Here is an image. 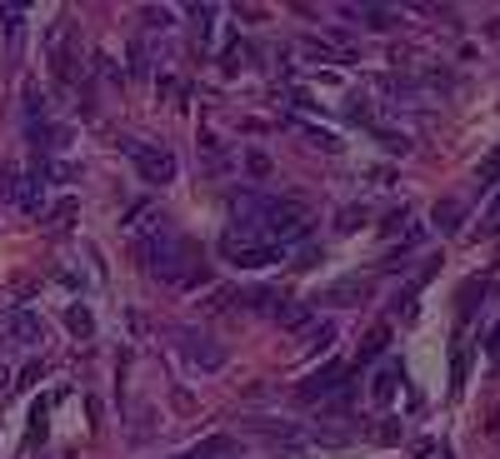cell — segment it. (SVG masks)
Returning a JSON list of instances; mask_svg holds the SVG:
<instances>
[{"label":"cell","instance_id":"cell-22","mask_svg":"<svg viewBox=\"0 0 500 459\" xmlns=\"http://www.w3.org/2000/svg\"><path fill=\"white\" fill-rule=\"evenodd\" d=\"M486 344H490V354H495V364H500V325H495V335H490Z\"/></svg>","mask_w":500,"mask_h":459},{"label":"cell","instance_id":"cell-5","mask_svg":"<svg viewBox=\"0 0 500 459\" xmlns=\"http://www.w3.org/2000/svg\"><path fill=\"white\" fill-rule=\"evenodd\" d=\"M401 364H381V370H375V385H370V399H375V405H391V399H395V390H401Z\"/></svg>","mask_w":500,"mask_h":459},{"label":"cell","instance_id":"cell-11","mask_svg":"<svg viewBox=\"0 0 500 459\" xmlns=\"http://www.w3.org/2000/svg\"><path fill=\"white\" fill-rule=\"evenodd\" d=\"M255 435H265V439H301V429L295 425H285V419H255Z\"/></svg>","mask_w":500,"mask_h":459},{"label":"cell","instance_id":"cell-7","mask_svg":"<svg viewBox=\"0 0 500 459\" xmlns=\"http://www.w3.org/2000/svg\"><path fill=\"white\" fill-rule=\"evenodd\" d=\"M190 459H236V439L230 435H210L190 449Z\"/></svg>","mask_w":500,"mask_h":459},{"label":"cell","instance_id":"cell-8","mask_svg":"<svg viewBox=\"0 0 500 459\" xmlns=\"http://www.w3.org/2000/svg\"><path fill=\"white\" fill-rule=\"evenodd\" d=\"M385 344H391V325H375V330H370L366 335V344H360V354H356V370H360V364H370V360H375V354H385Z\"/></svg>","mask_w":500,"mask_h":459},{"label":"cell","instance_id":"cell-9","mask_svg":"<svg viewBox=\"0 0 500 459\" xmlns=\"http://www.w3.org/2000/svg\"><path fill=\"white\" fill-rule=\"evenodd\" d=\"M11 340H21V344H35V340H41V315H31V310L11 315Z\"/></svg>","mask_w":500,"mask_h":459},{"label":"cell","instance_id":"cell-15","mask_svg":"<svg viewBox=\"0 0 500 459\" xmlns=\"http://www.w3.org/2000/svg\"><path fill=\"white\" fill-rule=\"evenodd\" d=\"M486 289L490 285H466V289H460V320H470V310H476V305H486Z\"/></svg>","mask_w":500,"mask_h":459},{"label":"cell","instance_id":"cell-12","mask_svg":"<svg viewBox=\"0 0 500 459\" xmlns=\"http://www.w3.org/2000/svg\"><path fill=\"white\" fill-rule=\"evenodd\" d=\"M21 25H25V5H0V35H5V41H15Z\"/></svg>","mask_w":500,"mask_h":459},{"label":"cell","instance_id":"cell-1","mask_svg":"<svg viewBox=\"0 0 500 459\" xmlns=\"http://www.w3.org/2000/svg\"><path fill=\"white\" fill-rule=\"evenodd\" d=\"M220 250H226V260L240 270H261V265H271V260H281V245H265V240L245 235V230H226V235H220Z\"/></svg>","mask_w":500,"mask_h":459},{"label":"cell","instance_id":"cell-2","mask_svg":"<svg viewBox=\"0 0 500 459\" xmlns=\"http://www.w3.org/2000/svg\"><path fill=\"white\" fill-rule=\"evenodd\" d=\"M131 161H135V170H141L145 185H171L175 175H181L175 150H165V145H131Z\"/></svg>","mask_w":500,"mask_h":459},{"label":"cell","instance_id":"cell-10","mask_svg":"<svg viewBox=\"0 0 500 459\" xmlns=\"http://www.w3.org/2000/svg\"><path fill=\"white\" fill-rule=\"evenodd\" d=\"M66 325L80 335V340H90V335H96V315H90L86 305H70V310H66Z\"/></svg>","mask_w":500,"mask_h":459},{"label":"cell","instance_id":"cell-3","mask_svg":"<svg viewBox=\"0 0 500 459\" xmlns=\"http://www.w3.org/2000/svg\"><path fill=\"white\" fill-rule=\"evenodd\" d=\"M175 344L185 350V360L196 364V370H206V374H216L220 364H226V350H220L210 335H200V330H175Z\"/></svg>","mask_w":500,"mask_h":459},{"label":"cell","instance_id":"cell-20","mask_svg":"<svg viewBox=\"0 0 500 459\" xmlns=\"http://www.w3.org/2000/svg\"><path fill=\"white\" fill-rule=\"evenodd\" d=\"M360 215H366V210H356V205H350V210H340L336 230H356V225H360Z\"/></svg>","mask_w":500,"mask_h":459},{"label":"cell","instance_id":"cell-4","mask_svg":"<svg viewBox=\"0 0 500 459\" xmlns=\"http://www.w3.org/2000/svg\"><path fill=\"white\" fill-rule=\"evenodd\" d=\"M340 385H346V370H340V364H326V370H320L316 380H305V385L295 390V395H301L305 405H310V399H326V395H336Z\"/></svg>","mask_w":500,"mask_h":459},{"label":"cell","instance_id":"cell-14","mask_svg":"<svg viewBox=\"0 0 500 459\" xmlns=\"http://www.w3.org/2000/svg\"><path fill=\"white\" fill-rule=\"evenodd\" d=\"M336 344V320H320V325H310V344L305 350L316 354V350H330Z\"/></svg>","mask_w":500,"mask_h":459},{"label":"cell","instance_id":"cell-6","mask_svg":"<svg viewBox=\"0 0 500 459\" xmlns=\"http://www.w3.org/2000/svg\"><path fill=\"white\" fill-rule=\"evenodd\" d=\"M275 325H281V330H305V325H310V310H305L301 299H281V305H275V315H271Z\"/></svg>","mask_w":500,"mask_h":459},{"label":"cell","instance_id":"cell-17","mask_svg":"<svg viewBox=\"0 0 500 459\" xmlns=\"http://www.w3.org/2000/svg\"><path fill=\"white\" fill-rule=\"evenodd\" d=\"M245 170L255 175V180H265V175H271V161H265L261 150H245Z\"/></svg>","mask_w":500,"mask_h":459},{"label":"cell","instance_id":"cell-13","mask_svg":"<svg viewBox=\"0 0 500 459\" xmlns=\"http://www.w3.org/2000/svg\"><path fill=\"white\" fill-rule=\"evenodd\" d=\"M435 230H460V200H440L435 205Z\"/></svg>","mask_w":500,"mask_h":459},{"label":"cell","instance_id":"cell-19","mask_svg":"<svg viewBox=\"0 0 500 459\" xmlns=\"http://www.w3.org/2000/svg\"><path fill=\"white\" fill-rule=\"evenodd\" d=\"M70 215H76V200H60V205H55L51 215H45V225H66Z\"/></svg>","mask_w":500,"mask_h":459},{"label":"cell","instance_id":"cell-18","mask_svg":"<svg viewBox=\"0 0 500 459\" xmlns=\"http://www.w3.org/2000/svg\"><path fill=\"white\" fill-rule=\"evenodd\" d=\"M141 15H145V25H151V31H155V25H161V31H165V25H171V21H175V15H171V11H165V5H145V11H141Z\"/></svg>","mask_w":500,"mask_h":459},{"label":"cell","instance_id":"cell-24","mask_svg":"<svg viewBox=\"0 0 500 459\" xmlns=\"http://www.w3.org/2000/svg\"><path fill=\"white\" fill-rule=\"evenodd\" d=\"M490 215H495V220H500V200H495V205H490Z\"/></svg>","mask_w":500,"mask_h":459},{"label":"cell","instance_id":"cell-23","mask_svg":"<svg viewBox=\"0 0 500 459\" xmlns=\"http://www.w3.org/2000/svg\"><path fill=\"white\" fill-rule=\"evenodd\" d=\"M5 374H11V370H5V364H0V390H5V385H11V380H5Z\"/></svg>","mask_w":500,"mask_h":459},{"label":"cell","instance_id":"cell-16","mask_svg":"<svg viewBox=\"0 0 500 459\" xmlns=\"http://www.w3.org/2000/svg\"><path fill=\"white\" fill-rule=\"evenodd\" d=\"M360 15H366L370 31H391L395 25V11H385V5H370V11H360Z\"/></svg>","mask_w":500,"mask_h":459},{"label":"cell","instance_id":"cell-21","mask_svg":"<svg viewBox=\"0 0 500 459\" xmlns=\"http://www.w3.org/2000/svg\"><path fill=\"white\" fill-rule=\"evenodd\" d=\"M35 380H41V364H25V370H21V380H15V385H35Z\"/></svg>","mask_w":500,"mask_h":459}]
</instances>
